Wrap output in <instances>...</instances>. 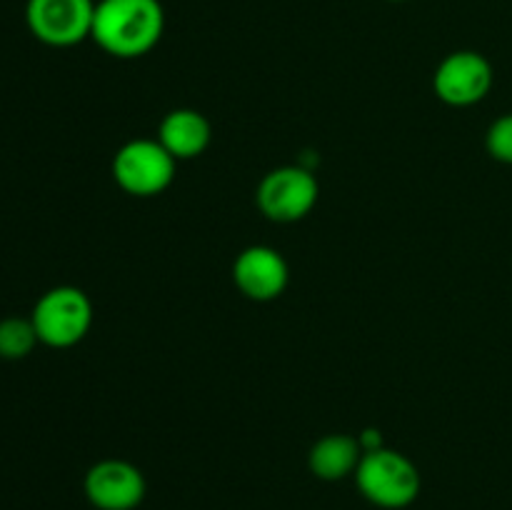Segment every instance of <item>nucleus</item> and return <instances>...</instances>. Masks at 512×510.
<instances>
[{"label": "nucleus", "mask_w": 512, "mask_h": 510, "mask_svg": "<svg viewBox=\"0 0 512 510\" xmlns=\"http://www.w3.org/2000/svg\"><path fill=\"white\" fill-rule=\"evenodd\" d=\"M165 33L160 0H98L90 40L113 58L133 60L148 55Z\"/></svg>", "instance_id": "nucleus-1"}, {"label": "nucleus", "mask_w": 512, "mask_h": 510, "mask_svg": "<svg viewBox=\"0 0 512 510\" xmlns=\"http://www.w3.org/2000/svg\"><path fill=\"white\" fill-rule=\"evenodd\" d=\"M355 485L368 503L385 510L408 508L420 495V470L408 455L393 448L368 450L355 470Z\"/></svg>", "instance_id": "nucleus-2"}, {"label": "nucleus", "mask_w": 512, "mask_h": 510, "mask_svg": "<svg viewBox=\"0 0 512 510\" xmlns=\"http://www.w3.org/2000/svg\"><path fill=\"white\" fill-rule=\"evenodd\" d=\"M30 320L40 345L58 350L73 348L93 328V303L75 285H58L40 295Z\"/></svg>", "instance_id": "nucleus-3"}, {"label": "nucleus", "mask_w": 512, "mask_h": 510, "mask_svg": "<svg viewBox=\"0 0 512 510\" xmlns=\"http://www.w3.org/2000/svg\"><path fill=\"white\" fill-rule=\"evenodd\" d=\"M178 160L163 148L158 138H135L125 143L113 158V178L120 190L135 198H153L165 193L175 180Z\"/></svg>", "instance_id": "nucleus-4"}, {"label": "nucleus", "mask_w": 512, "mask_h": 510, "mask_svg": "<svg viewBox=\"0 0 512 510\" xmlns=\"http://www.w3.org/2000/svg\"><path fill=\"white\" fill-rule=\"evenodd\" d=\"M95 0H28L25 25L50 48H73L93 33Z\"/></svg>", "instance_id": "nucleus-5"}, {"label": "nucleus", "mask_w": 512, "mask_h": 510, "mask_svg": "<svg viewBox=\"0 0 512 510\" xmlns=\"http://www.w3.org/2000/svg\"><path fill=\"white\" fill-rule=\"evenodd\" d=\"M318 180L303 165H283L260 180L258 208L273 223H298L318 203Z\"/></svg>", "instance_id": "nucleus-6"}, {"label": "nucleus", "mask_w": 512, "mask_h": 510, "mask_svg": "<svg viewBox=\"0 0 512 510\" xmlns=\"http://www.w3.org/2000/svg\"><path fill=\"white\" fill-rule=\"evenodd\" d=\"M433 88L445 105L468 108L480 103L493 88V65L475 50H455L445 55L435 70Z\"/></svg>", "instance_id": "nucleus-7"}, {"label": "nucleus", "mask_w": 512, "mask_h": 510, "mask_svg": "<svg viewBox=\"0 0 512 510\" xmlns=\"http://www.w3.org/2000/svg\"><path fill=\"white\" fill-rule=\"evenodd\" d=\"M145 490V475L128 460H100L85 473V498L98 510H135Z\"/></svg>", "instance_id": "nucleus-8"}, {"label": "nucleus", "mask_w": 512, "mask_h": 510, "mask_svg": "<svg viewBox=\"0 0 512 510\" xmlns=\"http://www.w3.org/2000/svg\"><path fill=\"white\" fill-rule=\"evenodd\" d=\"M233 280L245 298L255 303H268L285 293L290 268L280 250L270 245H250L235 258Z\"/></svg>", "instance_id": "nucleus-9"}, {"label": "nucleus", "mask_w": 512, "mask_h": 510, "mask_svg": "<svg viewBox=\"0 0 512 510\" xmlns=\"http://www.w3.org/2000/svg\"><path fill=\"white\" fill-rule=\"evenodd\" d=\"M213 128L208 118L193 108L170 110L158 128V140L175 160H193L208 150Z\"/></svg>", "instance_id": "nucleus-10"}, {"label": "nucleus", "mask_w": 512, "mask_h": 510, "mask_svg": "<svg viewBox=\"0 0 512 510\" xmlns=\"http://www.w3.org/2000/svg\"><path fill=\"white\" fill-rule=\"evenodd\" d=\"M360 458H363L360 440L353 438V435L335 433L325 435L313 445L308 455V465L315 478L343 480L348 475H355Z\"/></svg>", "instance_id": "nucleus-11"}, {"label": "nucleus", "mask_w": 512, "mask_h": 510, "mask_svg": "<svg viewBox=\"0 0 512 510\" xmlns=\"http://www.w3.org/2000/svg\"><path fill=\"white\" fill-rule=\"evenodd\" d=\"M35 345H40V340L30 315L28 318L8 315V318L0 320V358L23 360L33 353Z\"/></svg>", "instance_id": "nucleus-12"}, {"label": "nucleus", "mask_w": 512, "mask_h": 510, "mask_svg": "<svg viewBox=\"0 0 512 510\" xmlns=\"http://www.w3.org/2000/svg\"><path fill=\"white\" fill-rule=\"evenodd\" d=\"M488 153L500 163L512 165V113L495 120L488 130Z\"/></svg>", "instance_id": "nucleus-13"}, {"label": "nucleus", "mask_w": 512, "mask_h": 510, "mask_svg": "<svg viewBox=\"0 0 512 510\" xmlns=\"http://www.w3.org/2000/svg\"><path fill=\"white\" fill-rule=\"evenodd\" d=\"M390 3H403V0H390Z\"/></svg>", "instance_id": "nucleus-14"}]
</instances>
